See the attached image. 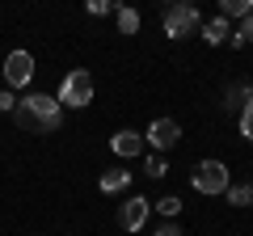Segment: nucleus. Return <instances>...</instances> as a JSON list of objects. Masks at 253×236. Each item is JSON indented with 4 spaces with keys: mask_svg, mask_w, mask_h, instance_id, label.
Listing matches in <instances>:
<instances>
[{
    "mask_svg": "<svg viewBox=\"0 0 253 236\" xmlns=\"http://www.w3.org/2000/svg\"><path fill=\"white\" fill-rule=\"evenodd\" d=\"M13 122H17L26 135H51V131L63 127V106L51 93H30V97H17Z\"/></svg>",
    "mask_w": 253,
    "mask_h": 236,
    "instance_id": "obj_1",
    "label": "nucleus"
},
{
    "mask_svg": "<svg viewBox=\"0 0 253 236\" xmlns=\"http://www.w3.org/2000/svg\"><path fill=\"white\" fill-rule=\"evenodd\" d=\"M55 101H59L63 110H84L93 101V76L84 72V68H72V72L59 80V93H55Z\"/></svg>",
    "mask_w": 253,
    "mask_h": 236,
    "instance_id": "obj_2",
    "label": "nucleus"
},
{
    "mask_svg": "<svg viewBox=\"0 0 253 236\" xmlns=\"http://www.w3.org/2000/svg\"><path fill=\"white\" fill-rule=\"evenodd\" d=\"M190 182H194V190H199V194L215 198V194H224L228 186H232V177H228V164L224 160H199Z\"/></svg>",
    "mask_w": 253,
    "mask_h": 236,
    "instance_id": "obj_3",
    "label": "nucleus"
},
{
    "mask_svg": "<svg viewBox=\"0 0 253 236\" xmlns=\"http://www.w3.org/2000/svg\"><path fill=\"white\" fill-rule=\"evenodd\" d=\"M199 26H203V13L194 9V4H169V9H165V34H169L173 42L199 34Z\"/></svg>",
    "mask_w": 253,
    "mask_h": 236,
    "instance_id": "obj_4",
    "label": "nucleus"
},
{
    "mask_svg": "<svg viewBox=\"0 0 253 236\" xmlns=\"http://www.w3.org/2000/svg\"><path fill=\"white\" fill-rule=\"evenodd\" d=\"M148 215H152V202H148L144 194H131V198L118 207V228H123L126 236H135V232H144Z\"/></svg>",
    "mask_w": 253,
    "mask_h": 236,
    "instance_id": "obj_5",
    "label": "nucleus"
},
{
    "mask_svg": "<svg viewBox=\"0 0 253 236\" xmlns=\"http://www.w3.org/2000/svg\"><path fill=\"white\" fill-rule=\"evenodd\" d=\"M4 84L9 89H26L30 80H34V55L30 51H9V59H4Z\"/></svg>",
    "mask_w": 253,
    "mask_h": 236,
    "instance_id": "obj_6",
    "label": "nucleus"
},
{
    "mask_svg": "<svg viewBox=\"0 0 253 236\" xmlns=\"http://www.w3.org/2000/svg\"><path fill=\"white\" fill-rule=\"evenodd\" d=\"M177 139H181V127H177V118H156L152 127H148L144 144H152L156 152H169V148H177Z\"/></svg>",
    "mask_w": 253,
    "mask_h": 236,
    "instance_id": "obj_7",
    "label": "nucleus"
},
{
    "mask_svg": "<svg viewBox=\"0 0 253 236\" xmlns=\"http://www.w3.org/2000/svg\"><path fill=\"white\" fill-rule=\"evenodd\" d=\"M110 152L118 156V160H131V156H139L144 152V135H139V131H118V135H110Z\"/></svg>",
    "mask_w": 253,
    "mask_h": 236,
    "instance_id": "obj_8",
    "label": "nucleus"
},
{
    "mask_svg": "<svg viewBox=\"0 0 253 236\" xmlns=\"http://www.w3.org/2000/svg\"><path fill=\"white\" fill-rule=\"evenodd\" d=\"M249 101H253V89H249V84L232 80V84L224 89V110H228V114H241V110L249 106Z\"/></svg>",
    "mask_w": 253,
    "mask_h": 236,
    "instance_id": "obj_9",
    "label": "nucleus"
},
{
    "mask_svg": "<svg viewBox=\"0 0 253 236\" xmlns=\"http://www.w3.org/2000/svg\"><path fill=\"white\" fill-rule=\"evenodd\" d=\"M199 34L207 38L211 46H219V42H228V38H232V21H224V17L215 13L211 21H203V26H199Z\"/></svg>",
    "mask_w": 253,
    "mask_h": 236,
    "instance_id": "obj_10",
    "label": "nucleus"
},
{
    "mask_svg": "<svg viewBox=\"0 0 253 236\" xmlns=\"http://www.w3.org/2000/svg\"><path fill=\"white\" fill-rule=\"evenodd\" d=\"M97 186H101V194H123L131 186V169H106Z\"/></svg>",
    "mask_w": 253,
    "mask_h": 236,
    "instance_id": "obj_11",
    "label": "nucleus"
},
{
    "mask_svg": "<svg viewBox=\"0 0 253 236\" xmlns=\"http://www.w3.org/2000/svg\"><path fill=\"white\" fill-rule=\"evenodd\" d=\"M253 13V0H224V4H219V17L224 21H245Z\"/></svg>",
    "mask_w": 253,
    "mask_h": 236,
    "instance_id": "obj_12",
    "label": "nucleus"
},
{
    "mask_svg": "<svg viewBox=\"0 0 253 236\" xmlns=\"http://www.w3.org/2000/svg\"><path fill=\"white\" fill-rule=\"evenodd\" d=\"M224 198L232 202V207H253V182H236V186H228Z\"/></svg>",
    "mask_w": 253,
    "mask_h": 236,
    "instance_id": "obj_13",
    "label": "nucleus"
},
{
    "mask_svg": "<svg viewBox=\"0 0 253 236\" xmlns=\"http://www.w3.org/2000/svg\"><path fill=\"white\" fill-rule=\"evenodd\" d=\"M114 21H118V34H139V13H135V9H126V4H118Z\"/></svg>",
    "mask_w": 253,
    "mask_h": 236,
    "instance_id": "obj_14",
    "label": "nucleus"
},
{
    "mask_svg": "<svg viewBox=\"0 0 253 236\" xmlns=\"http://www.w3.org/2000/svg\"><path fill=\"white\" fill-rule=\"evenodd\" d=\"M228 42H232L236 51H245V46H253V13H249V17H245L241 26L232 30V38H228Z\"/></svg>",
    "mask_w": 253,
    "mask_h": 236,
    "instance_id": "obj_15",
    "label": "nucleus"
},
{
    "mask_svg": "<svg viewBox=\"0 0 253 236\" xmlns=\"http://www.w3.org/2000/svg\"><path fill=\"white\" fill-rule=\"evenodd\" d=\"M156 211H161L165 219H173V215H181V198H177V194H165V198L156 202Z\"/></svg>",
    "mask_w": 253,
    "mask_h": 236,
    "instance_id": "obj_16",
    "label": "nucleus"
},
{
    "mask_svg": "<svg viewBox=\"0 0 253 236\" xmlns=\"http://www.w3.org/2000/svg\"><path fill=\"white\" fill-rule=\"evenodd\" d=\"M144 169H148V177H152V182H161L165 173H169V164H165V156H148Z\"/></svg>",
    "mask_w": 253,
    "mask_h": 236,
    "instance_id": "obj_17",
    "label": "nucleus"
},
{
    "mask_svg": "<svg viewBox=\"0 0 253 236\" xmlns=\"http://www.w3.org/2000/svg\"><path fill=\"white\" fill-rule=\"evenodd\" d=\"M236 118H241V135H245V139L253 144V101H249V106H245V110H241Z\"/></svg>",
    "mask_w": 253,
    "mask_h": 236,
    "instance_id": "obj_18",
    "label": "nucleus"
},
{
    "mask_svg": "<svg viewBox=\"0 0 253 236\" xmlns=\"http://www.w3.org/2000/svg\"><path fill=\"white\" fill-rule=\"evenodd\" d=\"M89 13L93 17H110V13H118V4L114 0H89Z\"/></svg>",
    "mask_w": 253,
    "mask_h": 236,
    "instance_id": "obj_19",
    "label": "nucleus"
},
{
    "mask_svg": "<svg viewBox=\"0 0 253 236\" xmlns=\"http://www.w3.org/2000/svg\"><path fill=\"white\" fill-rule=\"evenodd\" d=\"M0 110H4V114L17 110V93H13V89H0Z\"/></svg>",
    "mask_w": 253,
    "mask_h": 236,
    "instance_id": "obj_20",
    "label": "nucleus"
},
{
    "mask_svg": "<svg viewBox=\"0 0 253 236\" xmlns=\"http://www.w3.org/2000/svg\"><path fill=\"white\" fill-rule=\"evenodd\" d=\"M156 236H186V232H181V228L169 219V224H161V228H156Z\"/></svg>",
    "mask_w": 253,
    "mask_h": 236,
    "instance_id": "obj_21",
    "label": "nucleus"
},
{
    "mask_svg": "<svg viewBox=\"0 0 253 236\" xmlns=\"http://www.w3.org/2000/svg\"><path fill=\"white\" fill-rule=\"evenodd\" d=\"M249 89H253V84H249Z\"/></svg>",
    "mask_w": 253,
    "mask_h": 236,
    "instance_id": "obj_22",
    "label": "nucleus"
},
{
    "mask_svg": "<svg viewBox=\"0 0 253 236\" xmlns=\"http://www.w3.org/2000/svg\"><path fill=\"white\" fill-rule=\"evenodd\" d=\"M135 236H139V232H135Z\"/></svg>",
    "mask_w": 253,
    "mask_h": 236,
    "instance_id": "obj_23",
    "label": "nucleus"
}]
</instances>
